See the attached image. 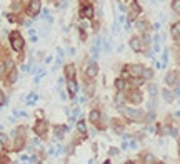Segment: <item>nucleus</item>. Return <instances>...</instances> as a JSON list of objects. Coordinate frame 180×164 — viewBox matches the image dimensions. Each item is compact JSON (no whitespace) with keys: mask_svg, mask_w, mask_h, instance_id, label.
Masks as SVG:
<instances>
[{"mask_svg":"<svg viewBox=\"0 0 180 164\" xmlns=\"http://www.w3.org/2000/svg\"><path fill=\"white\" fill-rule=\"evenodd\" d=\"M17 79H18V74H17V71H10L9 72V76H7V84H15V82H17Z\"/></svg>","mask_w":180,"mask_h":164,"instance_id":"nucleus-15","label":"nucleus"},{"mask_svg":"<svg viewBox=\"0 0 180 164\" xmlns=\"http://www.w3.org/2000/svg\"><path fill=\"white\" fill-rule=\"evenodd\" d=\"M47 131H48V122H47V121L40 119V121H37V122H35V126H34V132L37 134V136L45 137V136H47Z\"/></svg>","mask_w":180,"mask_h":164,"instance_id":"nucleus-3","label":"nucleus"},{"mask_svg":"<svg viewBox=\"0 0 180 164\" xmlns=\"http://www.w3.org/2000/svg\"><path fill=\"white\" fill-rule=\"evenodd\" d=\"M0 164H10L9 158H7V154H0Z\"/></svg>","mask_w":180,"mask_h":164,"instance_id":"nucleus-31","label":"nucleus"},{"mask_svg":"<svg viewBox=\"0 0 180 164\" xmlns=\"http://www.w3.org/2000/svg\"><path fill=\"white\" fill-rule=\"evenodd\" d=\"M129 101H130V102H133V104H140V102H142V94L138 92V91H133L132 94H130Z\"/></svg>","mask_w":180,"mask_h":164,"instance_id":"nucleus-14","label":"nucleus"},{"mask_svg":"<svg viewBox=\"0 0 180 164\" xmlns=\"http://www.w3.org/2000/svg\"><path fill=\"white\" fill-rule=\"evenodd\" d=\"M115 89H117V91H124V89H127V82L122 79V77L115 79Z\"/></svg>","mask_w":180,"mask_h":164,"instance_id":"nucleus-20","label":"nucleus"},{"mask_svg":"<svg viewBox=\"0 0 180 164\" xmlns=\"http://www.w3.org/2000/svg\"><path fill=\"white\" fill-rule=\"evenodd\" d=\"M170 34H172V37H174V39H178V37H180V22H175L174 25H172Z\"/></svg>","mask_w":180,"mask_h":164,"instance_id":"nucleus-17","label":"nucleus"},{"mask_svg":"<svg viewBox=\"0 0 180 164\" xmlns=\"http://www.w3.org/2000/svg\"><path fill=\"white\" fill-rule=\"evenodd\" d=\"M40 7H42V2H40V0H32V2L28 3V7H27L28 15H30V17H37L39 12H40Z\"/></svg>","mask_w":180,"mask_h":164,"instance_id":"nucleus-5","label":"nucleus"},{"mask_svg":"<svg viewBox=\"0 0 180 164\" xmlns=\"http://www.w3.org/2000/svg\"><path fill=\"white\" fill-rule=\"evenodd\" d=\"M113 122V131H115V132H122V129H124V127H122V126L120 124H118V122H120V121H112Z\"/></svg>","mask_w":180,"mask_h":164,"instance_id":"nucleus-29","label":"nucleus"},{"mask_svg":"<svg viewBox=\"0 0 180 164\" xmlns=\"http://www.w3.org/2000/svg\"><path fill=\"white\" fill-rule=\"evenodd\" d=\"M77 131H79L82 136H87V124H85V121L77 122Z\"/></svg>","mask_w":180,"mask_h":164,"instance_id":"nucleus-18","label":"nucleus"},{"mask_svg":"<svg viewBox=\"0 0 180 164\" xmlns=\"http://www.w3.org/2000/svg\"><path fill=\"white\" fill-rule=\"evenodd\" d=\"M147 91H149V96H150V97H155V96H157V92H158V87H157V84H149V87H147Z\"/></svg>","mask_w":180,"mask_h":164,"instance_id":"nucleus-22","label":"nucleus"},{"mask_svg":"<svg viewBox=\"0 0 180 164\" xmlns=\"http://www.w3.org/2000/svg\"><path fill=\"white\" fill-rule=\"evenodd\" d=\"M122 101H124V99H122V94H118V96L115 97V104L120 106V104H122Z\"/></svg>","mask_w":180,"mask_h":164,"instance_id":"nucleus-37","label":"nucleus"},{"mask_svg":"<svg viewBox=\"0 0 180 164\" xmlns=\"http://www.w3.org/2000/svg\"><path fill=\"white\" fill-rule=\"evenodd\" d=\"M165 82H167V85L169 87H175V85L178 84V74L175 72V71H170V72H167V76H165Z\"/></svg>","mask_w":180,"mask_h":164,"instance_id":"nucleus-6","label":"nucleus"},{"mask_svg":"<svg viewBox=\"0 0 180 164\" xmlns=\"http://www.w3.org/2000/svg\"><path fill=\"white\" fill-rule=\"evenodd\" d=\"M97 74H99V65H97L95 60H90L87 64V67H85V77L87 79H93Z\"/></svg>","mask_w":180,"mask_h":164,"instance_id":"nucleus-4","label":"nucleus"},{"mask_svg":"<svg viewBox=\"0 0 180 164\" xmlns=\"http://www.w3.org/2000/svg\"><path fill=\"white\" fill-rule=\"evenodd\" d=\"M162 96H163V101H165V102H174V99H175V97H174V92L169 91V89H163V91H162Z\"/></svg>","mask_w":180,"mask_h":164,"instance_id":"nucleus-16","label":"nucleus"},{"mask_svg":"<svg viewBox=\"0 0 180 164\" xmlns=\"http://www.w3.org/2000/svg\"><path fill=\"white\" fill-rule=\"evenodd\" d=\"M9 39H10V47L14 49L15 52H22L23 50V37L20 35L18 30H12Z\"/></svg>","mask_w":180,"mask_h":164,"instance_id":"nucleus-2","label":"nucleus"},{"mask_svg":"<svg viewBox=\"0 0 180 164\" xmlns=\"http://www.w3.org/2000/svg\"><path fill=\"white\" fill-rule=\"evenodd\" d=\"M129 77H130V72H129V69H127V67H125V69H124V71H122V79H124V80H125V79H129Z\"/></svg>","mask_w":180,"mask_h":164,"instance_id":"nucleus-33","label":"nucleus"},{"mask_svg":"<svg viewBox=\"0 0 180 164\" xmlns=\"http://www.w3.org/2000/svg\"><path fill=\"white\" fill-rule=\"evenodd\" d=\"M174 96H177V97H178V99H180V89H177V91H175V92H174Z\"/></svg>","mask_w":180,"mask_h":164,"instance_id":"nucleus-42","label":"nucleus"},{"mask_svg":"<svg viewBox=\"0 0 180 164\" xmlns=\"http://www.w3.org/2000/svg\"><path fill=\"white\" fill-rule=\"evenodd\" d=\"M3 65H5L7 72H10V71H14V69H15V64H14V60H10V59H7V60H5V64H3Z\"/></svg>","mask_w":180,"mask_h":164,"instance_id":"nucleus-27","label":"nucleus"},{"mask_svg":"<svg viewBox=\"0 0 180 164\" xmlns=\"http://www.w3.org/2000/svg\"><path fill=\"white\" fill-rule=\"evenodd\" d=\"M129 44H130V49H132L133 52H142V49H144V45H142V39L137 37V35L130 37Z\"/></svg>","mask_w":180,"mask_h":164,"instance_id":"nucleus-7","label":"nucleus"},{"mask_svg":"<svg viewBox=\"0 0 180 164\" xmlns=\"http://www.w3.org/2000/svg\"><path fill=\"white\" fill-rule=\"evenodd\" d=\"M135 27H137L138 30L145 32V30H149V22H145V20H137V22H135Z\"/></svg>","mask_w":180,"mask_h":164,"instance_id":"nucleus-19","label":"nucleus"},{"mask_svg":"<svg viewBox=\"0 0 180 164\" xmlns=\"http://www.w3.org/2000/svg\"><path fill=\"white\" fill-rule=\"evenodd\" d=\"M153 117H155V114H153V112H150V114H147V116H145V121H147V122H152V121H153Z\"/></svg>","mask_w":180,"mask_h":164,"instance_id":"nucleus-35","label":"nucleus"},{"mask_svg":"<svg viewBox=\"0 0 180 164\" xmlns=\"http://www.w3.org/2000/svg\"><path fill=\"white\" fill-rule=\"evenodd\" d=\"M65 132H67V127H65V126H54V134H55L57 139H62Z\"/></svg>","mask_w":180,"mask_h":164,"instance_id":"nucleus-12","label":"nucleus"},{"mask_svg":"<svg viewBox=\"0 0 180 164\" xmlns=\"http://www.w3.org/2000/svg\"><path fill=\"white\" fill-rule=\"evenodd\" d=\"M5 72H7L5 65H3V64H0V79H3V76H5Z\"/></svg>","mask_w":180,"mask_h":164,"instance_id":"nucleus-34","label":"nucleus"},{"mask_svg":"<svg viewBox=\"0 0 180 164\" xmlns=\"http://www.w3.org/2000/svg\"><path fill=\"white\" fill-rule=\"evenodd\" d=\"M144 164H155V156L152 153H145L144 154Z\"/></svg>","mask_w":180,"mask_h":164,"instance_id":"nucleus-21","label":"nucleus"},{"mask_svg":"<svg viewBox=\"0 0 180 164\" xmlns=\"http://www.w3.org/2000/svg\"><path fill=\"white\" fill-rule=\"evenodd\" d=\"M7 142H9V137H7V134H3V132H0V144H3V146H7Z\"/></svg>","mask_w":180,"mask_h":164,"instance_id":"nucleus-30","label":"nucleus"},{"mask_svg":"<svg viewBox=\"0 0 180 164\" xmlns=\"http://www.w3.org/2000/svg\"><path fill=\"white\" fill-rule=\"evenodd\" d=\"M178 156H180V142H178Z\"/></svg>","mask_w":180,"mask_h":164,"instance_id":"nucleus-45","label":"nucleus"},{"mask_svg":"<svg viewBox=\"0 0 180 164\" xmlns=\"http://www.w3.org/2000/svg\"><path fill=\"white\" fill-rule=\"evenodd\" d=\"M63 74H65V79H67V80L75 79V74H77L75 65H73V64H67V65H65V69H63Z\"/></svg>","mask_w":180,"mask_h":164,"instance_id":"nucleus-8","label":"nucleus"},{"mask_svg":"<svg viewBox=\"0 0 180 164\" xmlns=\"http://www.w3.org/2000/svg\"><path fill=\"white\" fill-rule=\"evenodd\" d=\"M172 10L180 15V0H174V2H172Z\"/></svg>","mask_w":180,"mask_h":164,"instance_id":"nucleus-28","label":"nucleus"},{"mask_svg":"<svg viewBox=\"0 0 180 164\" xmlns=\"http://www.w3.org/2000/svg\"><path fill=\"white\" fill-rule=\"evenodd\" d=\"M130 14H133V15H138V14H142V7H140V3L137 2V0H132V3H130Z\"/></svg>","mask_w":180,"mask_h":164,"instance_id":"nucleus-13","label":"nucleus"},{"mask_svg":"<svg viewBox=\"0 0 180 164\" xmlns=\"http://www.w3.org/2000/svg\"><path fill=\"white\" fill-rule=\"evenodd\" d=\"M150 44H152V37H150L149 34H144V35H142V45H144V47H149Z\"/></svg>","mask_w":180,"mask_h":164,"instance_id":"nucleus-25","label":"nucleus"},{"mask_svg":"<svg viewBox=\"0 0 180 164\" xmlns=\"http://www.w3.org/2000/svg\"><path fill=\"white\" fill-rule=\"evenodd\" d=\"M23 146V136H17L15 137V144H14V149L15 151H20Z\"/></svg>","mask_w":180,"mask_h":164,"instance_id":"nucleus-23","label":"nucleus"},{"mask_svg":"<svg viewBox=\"0 0 180 164\" xmlns=\"http://www.w3.org/2000/svg\"><path fill=\"white\" fill-rule=\"evenodd\" d=\"M142 84H144V82H142L140 77H138V79H133V82H132V85H133V87H140Z\"/></svg>","mask_w":180,"mask_h":164,"instance_id":"nucleus-32","label":"nucleus"},{"mask_svg":"<svg viewBox=\"0 0 180 164\" xmlns=\"http://www.w3.org/2000/svg\"><path fill=\"white\" fill-rule=\"evenodd\" d=\"M122 114L129 119L130 122H140L145 119V112L142 109H132V107H120Z\"/></svg>","mask_w":180,"mask_h":164,"instance_id":"nucleus-1","label":"nucleus"},{"mask_svg":"<svg viewBox=\"0 0 180 164\" xmlns=\"http://www.w3.org/2000/svg\"><path fill=\"white\" fill-rule=\"evenodd\" d=\"M30 2H32V0H22L20 3H22V5H25V7H28V3H30Z\"/></svg>","mask_w":180,"mask_h":164,"instance_id":"nucleus-40","label":"nucleus"},{"mask_svg":"<svg viewBox=\"0 0 180 164\" xmlns=\"http://www.w3.org/2000/svg\"><path fill=\"white\" fill-rule=\"evenodd\" d=\"M67 89H68V96H70V97H75V96H77V91H79V84L75 82V79L67 80Z\"/></svg>","mask_w":180,"mask_h":164,"instance_id":"nucleus-10","label":"nucleus"},{"mask_svg":"<svg viewBox=\"0 0 180 164\" xmlns=\"http://www.w3.org/2000/svg\"><path fill=\"white\" fill-rule=\"evenodd\" d=\"M5 102H7V99H5V96H3V92H2V91H0V107H2V106H3V104H5Z\"/></svg>","mask_w":180,"mask_h":164,"instance_id":"nucleus-36","label":"nucleus"},{"mask_svg":"<svg viewBox=\"0 0 180 164\" xmlns=\"http://www.w3.org/2000/svg\"><path fill=\"white\" fill-rule=\"evenodd\" d=\"M108 153H110V156H115V154L118 153V149H117V147H110V151H108Z\"/></svg>","mask_w":180,"mask_h":164,"instance_id":"nucleus-39","label":"nucleus"},{"mask_svg":"<svg viewBox=\"0 0 180 164\" xmlns=\"http://www.w3.org/2000/svg\"><path fill=\"white\" fill-rule=\"evenodd\" d=\"M129 72H130V76H133V77H142V74H144V67H142L140 64H133V65H129Z\"/></svg>","mask_w":180,"mask_h":164,"instance_id":"nucleus-9","label":"nucleus"},{"mask_svg":"<svg viewBox=\"0 0 180 164\" xmlns=\"http://www.w3.org/2000/svg\"><path fill=\"white\" fill-rule=\"evenodd\" d=\"M155 164H163V162H160V161H155Z\"/></svg>","mask_w":180,"mask_h":164,"instance_id":"nucleus-44","label":"nucleus"},{"mask_svg":"<svg viewBox=\"0 0 180 164\" xmlns=\"http://www.w3.org/2000/svg\"><path fill=\"white\" fill-rule=\"evenodd\" d=\"M142 77H144V79H147V80L152 79V77H153V71H152V69H145V67H144V74H142Z\"/></svg>","mask_w":180,"mask_h":164,"instance_id":"nucleus-26","label":"nucleus"},{"mask_svg":"<svg viewBox=\"0 0 180 164\" xmlns=\"http://www.w3.org/2000/svg\"><path fill=\"white\" fill-rule=\"evenodd\" d=\"M93 94V85H87V96H92Z\"/></svg>","mask_w":180,"mask_h":164,"instance_id":"nucleus-38","label":"nucleus"},{"mask_svg":"<svg viewBox=\"0 0 180 164\" xmlns=\"http://www.w3.org/2000/svg\"><path fill=\"white\" fill-rule=\"evenodd\" d=\"M124 164H135V162H133V161H125Z\"/></svg>","mask_w":180,"mask_h":164,"instance_id":"nucleus-43","label":"nucleus"},{"mask_svg":"<svg viewBox=\"0 0 180 164\" xmlns=\"http://www.w3.org/2000/svg\"><path fill=\"white\" fill-rule=\"evenodd\" d=\"M37 101H39V96H37L35 92H30V94H28V97L25 99V102H27L28 106H30V104H34V102H37Z\"/></svg>","mask_w":180,"mask_h":164,"instance_id":"nucleus-24","label":"nucleus"},{"mask_svg":"<svg viewBox=\"0 0 180 164\" xmlns=\"http://www.w3.org/2000/svg\"><path fill=\"white\" fill-rule=\"evenodd\" d=\"M60 99L65 101V99H67V94H65V92H60Z\"/></svg>","mask_w":180,"mask_h":164,"instance_id":"nucleus-41","label":"nucleus"},{"mask_svg":"<svg viewBox=\"0 0 180 164\" xmlns=\"http://www.w3.org/2000/svg\"><path fill=\"white\" fill-rule=\"evenodd\" d=\"M100 117H102V112L99 109H92L88 112V121L92 122V124H97V122L100 121Z\"/></svg>","mask_w":180,"mask_h":164,"instance_id":"nucleus-11","label":"nucleus"}]
</instances>
